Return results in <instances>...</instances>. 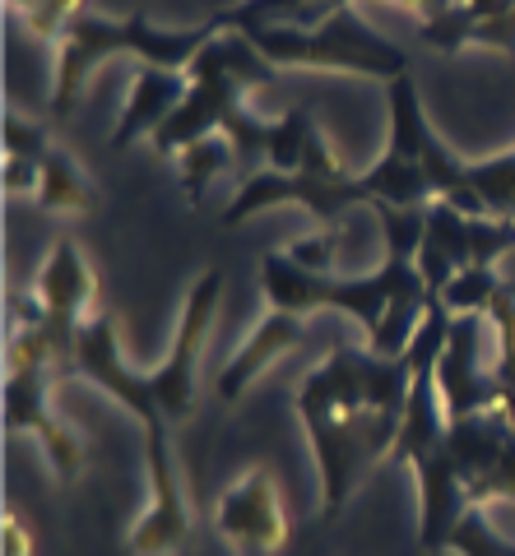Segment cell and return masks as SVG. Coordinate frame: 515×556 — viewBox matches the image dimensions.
Returning a JSON list of instances; mask_svg holds the SVG:
<instances>
[{
    "mask_svg": "<svg viewBox=\"0 0 515 556\" xmlns=\"http://www.w3.org/2000/svg\"><path fill=\"white\" fill-rule=\"evenodd\" d=\"M414 390L409 357L335 343L330 357L298 386V422L312 441L321 478V519H335L386 455H394Z\"/></svg>",
    "mask_w": 515,
    "mask_h": 556,
    "instance_id": "1",
    "label": "cell"
},
{
    "mask_svg": "<svg viewBox=\"0 0 515 556\" xmlns=\"http://www.w3.org/2000/svg\"><path fill=\"white\" fill-rule=\"evenodd\" d=\"M261 288L269 311L284 316H312V311H343L367 329V348L376 357H404L418 325L427 316V283L418 274V260L386 251V260L372 274H312L293 265L284 251H269L261 260Z\"/></svg>",
    "mask_w": 515,
    "mask_h": 556,
    "instance_id": "2",
    "label": "cell"
},
{
    "mask_svg": "<svg viewBox=\"0 0 515 556\" xmlns=\"http://www.w3.org/2000/svg\"><path fill=\"white\" fill-rule=\"evenodd\" d=\"M218 33H223L218 14L210 24H196V28H153L145 14H135V20H102V14L84 10L79 20H71V28H65L61 42H56V84H51L47 112L56 121L71 112L84 79H89L102 61L140 56L145 65L186 70L200 56V47L210 38H218Z\"/></svg>",
    "mask_w": 515,
    "mask_h": 556,
    "instance_id": "3",
    "label": "cell"
},
{
    "mask_svg": "<svg viewBox=\"0 0 515 556\" xmlns=\"http://www.w3.org/2000/svg\"><path fill=\"white\" fill-rule=\"evenodd\" d=\"M186 79H191L186 102L149 139V144L159 153H167V159L181 153L186 144H196V139H204V135H218L223 121L242 108L247 89H255V84H274L279 70H274L242 33L223 28L218 38L204 42L200 56L186 65Z\"/></svg>",
    "mask_w": 515,
    "mask_h": 556,
    "instance_id": "4",
    "label": "cell"
},
{
    "mask_svg": "<svg viewBox=\"0 0 515 556\" xmlns=\"http://www.w3.org/2000/svg\"><path fill=\"white\" fill-rule=\"evenodd\" d=\"M242 38L261 51L274 70H343V75H372V79H400L409 75V56L390 38H381L353 5H339L321 24H265L242 28Z\"/></svg>",
    "mask_w": 515,
    "mask_h": 556,
    "instance_id": "5",
    "label": "cell"
},
{
    "mask_svg": "<svg viewBox=\"0 0 515 556\" xmlns=\"http://www.w3.org/2000/svg\"><path fill=\"white\" fill-rule=\"evenodd\" d=\"M56 343H51L47 325H10V343H5V427L38 437L47 450V464L56 468V478H79L84 468V445L71 427L61 422L47 404V386L56 371Z\"/></svg>",
    "mask_w": 515,
    "mask_h": 556,
    "instance_id": "6",
    "label": "cell"
},
{
    "mask_svg": "<svg viewBox=\"0 0 515 556\" xmlns=\"http://www.w3.org/2000/svg\"><path fill=\"white\" fill-rule=\"evenodd\" d=\"M506 251H515V218H474L445 200L427 204V232L418 247V274L427 283V298H441V288L460 269H492L497 255Z\"/></svg>",
    "mask_w": 515,
    "mask_h": 556,
    "instance_id": "7",
    "label": "cell"
},
{
    "mask_svg": "<svg viewBox=\"0 0 515 556\" xmlns=\"http://www.w3.org/2000/svg\"><path fill=\"white\" fill-rule=\"evenodd\" d=\"M145 478H149V506L135 519L126 538L130 556H177L191 543V506H186V486L172 459L167 422L145 427Z\"/></svg>",
    "mask_w": 515,
    "mask_h": 556,
    "instance_id": "8",
    "label": "cell"
},
{
    "mask_svg": "<svg viewBox=\"0 0 515 556\" xmlns=\"http://www.w3.org/2000/svg\"><path fill=\"white\" fill-rule=\"evenodd\" d=\"M218 298H223V269H204L191 283V292H186V311H181L177 339H172V353L163 357L159 371H149L153 404H159L167 422H186L196 408V367H200L204 343H210Z\"/></svg>",
    "mask_w": 515,
    "mask_h": 556,
    "instance_id": "9",
    "label": "cell"
},
{
    "mask_svg": "<svg viewBox=\"0 0 515 556\" xmlns=\"http://www.w3.org/2000/svg\"><path fill=\"white\" fill-rule=\"evenodd\" d=\"M274 204H298L312 218H321V228H330V223H343L353 204H367V190H363V177H306V172L261 167L237 181V195L223 208V223L237 228L242 218L265 214Z\"/></svg>",
    "mask_w": 515,
    "mask_h": 556,
    "instance_id": "10",
    "label": "cell"
},
{
    "mask_svg": "<svg viewBox=\"0 0 515 556\" xmlns=\"http://www.w3.org/2000/svg\"><path fill=\"white\" fill-rule=\"evenodd\" d=\"M214 529L237 556H279L288 547V515L265 464L247 468L214 506Z\"/></svg>",
    "mask_w": 515,
    "mask_h": 556,
    "instance_id": "11",
    "label": "cell"
},
{
    "mask_svg": "<svg viewBox=\"0 0 515 556\" xmlns=\"http://www.w3.org/2000/svg\"><path fill=\"white\" fill-rule=\"evenodd\" d=\"M38 302L47 316V334L56 343L61 367H71V348L75 334L98 316V274L89 265V255L79 251V241L61 237L56 247L47 251V265L38 274Z\"/></svg>",
    "mask_w": 515,
    "mask_h": 556,
    "instance_id": "12",
    "label": "cell"
},
{
    "mask_svg": "<svg viewBox=\"0 0 515 556\" xmlns=\"http://www.w3.org/2000/svg\"><path fill=\"white\" fill-rule=\"evenodd\" d=\"M71 367H75L84 380H89V386L108 390L116 404H126L145 427L167 422V417L159 413V404H153L149 376H140V371H130V367H126L122 339H116V316H112V311H98V316L75 334Z\"/></svg>",
    "mask_w": 515,
    "mask_h": 556,
    "instance_id": "13",
    "label": "cell"
},
{
    "mask_svg": "<svg viewBox=\"0 0 515 556\" xmlns=\"http://www.w3.org/2000/svg\"><path fill=\"white\" fill-rule=\"evenodd\" d=\"M483 325H488V316H455L451 320V339H445L437 371H432L445 417H469V413H488L502 404L492 367H483Z\"/></svg>",
    "mask_w": 515,
    "mask_h": 556,
    "instance_id": "14",
    "label": "cell"
},
{
    "mask_svg": "<svg viewBox=\"0 0 515 556\" xmlns=\"http://www.w3.org/2000/svg\"><path fill=\"white\" fill-rule=\"evenodd\" d=\"M186 89H191V79H186V70H167V65H135V84H130V98H126V112L116 121L112 130V149H130L135 139H153V130L163 126L186 102Z\"/></svg>",
    "mask_w": 515,
    "mask_h": 556,
    "instance_id": "15",
    "label": "cell"
},
{
    "mask_svg": "<svg viewBox=\"0 0 515 556\" xmlns=\"http://www.w3.org/2000/svg\"><path fill=\"white\" fill-rule=\"evenodd\" d=\"M302 329H306L302 316H284V311H269V316L247 334V343L228 357V367L218 371V399H223V404H237L255 376H265L274 362L293 353V348L302 343Z\"/></svg>",
    "mask_w": 515,
    "mask_h": 556,
    "instance_id": "16",
    "label": "cell"
},
{
    "mask_svg": "<svg viewBox=\"0 0 515 556\" xmlns=\"http://www.w3.org/2000/svg\"><path fill=\"white\" fill-rule=\"evenodd\" d=\"M38 204L47 214H89L93 208V186L79 172V163L65 149L51 144L42 159V177H38Z\"/></svg>",
    "mask_w": 515,
    "mask_h": 556,
    "instance_id": "17",
    "label": "cell"
},
{
    "mask_svg": "<svg viewBox=\"0 0 515 556\" xmlns=\"http://www.w3.org/2000/svg\"><path fill=\"white\" fill-rule=\"evenodd\" d=\"M474 195L483 200L488 218H515V149L492 153V159L465 163Z\"/></svg>",
    "mask_w": 515,
    "mask_h": 556,
    "instance_id": "18",
    "label": "cell"
},
{
    "mask_svg": "<svg viewBox=\"0 0 515 556\" xmlns=\"http://www.w3.org/2000/svg\"><path fill=\"white\" fill-rule=\"evenodd\" d=\"M237 163V153L228 144V135H204L196 139V144H186L177 153V167H181V186H186V195H191V204L204 200V186H210L214 177H223Z\"/></svg>",
    "mask_w": 515,
    "mask_h": 556,
    "instance_id": "19",
    "label": "cell"
},
{
    "mask_svg": "<svg viewBox=\"0 0 515 556\" xmlns=\"http://www.w3.org/2000/svg\"><path fill=\"white\" fill-rule=\"evenodd\" d=\"M316 135H321V130H316V121H312V112H306V108L284 112V116L269 126L265 167H269V172H302L306 149H312Z\"/></svg>",
    "mask_w": 515,
    "mask_h": 556,
    "instance_id": "20",
    "label": "cell"
},
{
    "mask_svg": "<svg viewBox=\"0 0 515 556\" xmlns=\"http://www.w3.org/2000/svg\"><path fill=\"white\" fill-rule=\"evenodd\" d=\"M502 283L506 278L497 269H460L451 283L441 288V306L451 311V316H488V306Z\"/></svg>",
    "mask_w": 515,
    "mask_h": 556,
    "instance_id": "21",
    "label": "cell"
},
{
    "mask_svg": "<svg viewBox=\"0 0 515 556\" xmlns=\"http://www.w3.org/2000/svg\"><path fill=\"white\" fill-rule=\"evenodd\" d=\"M339 247H343V223H330V228H316L298 241L279 247L293 265L312 269V274H339Z\"/></svg>",
    "mask_w": 515,
    "mask_h": 556,
    "instance_id": "22",
    "label": "cell"
},
{
    "mask_svg": "<svg viewBox=\"0 0 515 556\" xmlns=\"http://www.w3.org/2000/svg\"><path fill=\"white\" fill-rule=\"evenodd\" d=\"M51 153V139L38 121H28L20 112H5V159H33L42 163Z\"/></svg>",
    "mask_w": 515,
    "mask_h": 556,
    "instance_id": "23",
    "label": "cell"
},
{
    "mask_svg": "<svg viewBox=\"0 0 515 556\" xmlns=\"http://www.w3.org/2000/svg\"><path fill=\"white\" fill-rule=\"evenodd\" d=\"M469 47H488V51H515V10L511 14H497V20L474 24V38Z\"/></svg>",
    "mask_w": 515,
    "mask_h": 556,
    "instance_id": "24",
    "label": "cell"
},
{
    "mask_svg": "<svg viewBox=\"0 0 515 556\" xmlns=\"http://www.w3.org/2000/svg\"><path fill=\"white\" fill-rule=\"evenodd\" d=\"M455 5L469 14V24H483V20H497V14H511L515 0H455Z\"/></svg>",
    "mask_w": 515,
    "mask_h": 556,
    "instance_id": "25",
    "label": "cell"
},
{
    "mask_svg": "<svg viewBox=\"0 0 515 556\" xmlns=\"http://www.w3.org/2000/svg\"><path fill=\"white\" fill-rule=\"evenodd\" d=\"M5 556H33V543H28V529L20 525L14 515H5Z\"/></svg>",
    "mask_w": 515,
    "mask_h": 556,
    "instance_id": "26",
    "label": "cell"
},
{
    "mask_svg": "<svg viewBox=\"0 0 515 556\" xmlns=\"http://www.w3.org/2000/svg\"><path fill=\"white\" fill-rule=\"evenodd\" d=\"M455 5V0H423V10H418V20L427 24V20H437V14H445V10H451Z\"/></svg>",
    "mask_w": 515,
    "mask_h": 556,
    "instance_id": "27",
    "label": "cell"
},
{
    "mask_svg": "<svg viewBox=\"0 0 515 556\" xmlns=\"http://www.w3.org/2000/svg\"><path fill=\"white\" fill-rule=\"evenodd\" d=\"M312 5H316V10H321V14H335V10H339V5H349V0H312Z\"/></svg>",
    "mask_w": 515,
    "mask_h": 556,
    "instance_id": "28",
    "label": "cell"
},
{
    "mask_svg": "<svg viewBox=\"0 0 515 556\" xmlns=\"http://www.w3.org/2000/svg\"><path fill=\"white\" fill-rule=\"evenodd\" d=\"M390 5H404V10H414V14H418V10H423V0H390Z\"/></svg>",
    "mask_w": 515,
    "mask_h": 556,
    "instance_id": "29",
    "label": "cell"
},
{
    "mask_svg": "<svg viewBox=\"0 0 515 556\" xmlns=\"http://www.w3.org/2000/svg\"><path fill=\"white\" fill-rule=\"evenodd\" d=\"M10 5H20V10H24V14H28V10H33V5H42V0H10Z\"/></svg>",
    "mask_w": 515,
    "mask_h": 556,
    "instance_id": "30",
    "label": "cell"
}]
</instances>
